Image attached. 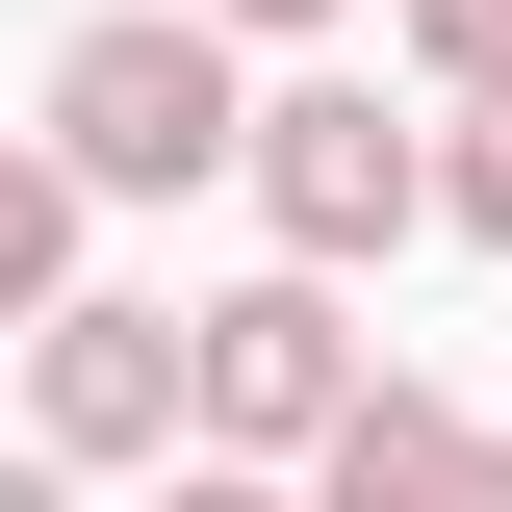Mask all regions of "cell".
<instances>
[{
    "label": "cell",
    "instance_id": "1",
    "mask_svg": "<svg viewBox=\"0 0 512 512\" xmlns=\"http://www.w3.org/2000/svg\"><path fill=\"white\" fill-rule=\"evenodd\" d=\"M231 128H256V77H231V26H180V0H128V26H77V52H52V180H77V205H180V180H231Z\"/></svg>",
    "mask_w": 512,
    "mask_h": 512
},
{
    "label": "cell",
    "instance_id": "2",
    "mask_svg": "<svg viewBox=\"0 0 512 512\" xmlns=\"http://www.w3.org/2000/svg\"><path fill=\"white\" fill-rule=\"evenodd\" d=\"M231 180H256V231H282V282H333V256H384L410 205H436V154H410L359 77H282V103L231 128Z\"/></svg>",
    "mask_w": 512,
    "mask_h": 512
},
{
    "label": "cell",
    "instance_id": "3",
    "mask_svg": "<svg viewBox=\"0 0 512 512\" xmlns=\"http://www.w3.org/2000/svg\"><path fill=\"white\" fill-rule=\"evenodd\" d=\"M333 410H359V333H333V282H231V308H180V436H205V461H256V487H282Z\"/></svg>",
    "mask_w": 512,
    "mask_h": 512
},
{
    "label": "cell",
    "instance_id": "4",
    "mask_svg": "<svg viewBox=\"0 0 512 512\" xmlns=\"http://www.w3.org/2000/svg\"><path fill=\"white\" fill-rule=\"evenodd\" d=\"M26 410H52V461H180V308H52Z\"/></svg>",
    "mask_w": 512,
    "mask_h": 512
},
{
    "label": "cell",
    "instance_id": "5",
    "mask_svg": "<svg viewBox=\"0 0 512 512\" xmlns=\"http://www.w3.org/2000/svg\"><path fill=\"white\" fill-rule=\"evenodd\" d=\"M308 512H512V436H461L436 384H359L308 436Z\"/></svg>",
    "mask_w": 512,
    "mask_h": 512
},
{
    "label": "cell",
    "instance_id": "6",
    "mask_svg": "<svg viewBox=\"0 0 512 512\" xmlns=\"http://www.w3.org/2000/svg\"><path fill=\"white\" fill-rule=\"evenodd\" d=\"M52 308H77V180L0 154V333H52Z\"/></svg>",
    "mask_w": 512,
    "mask_h": 512
},
{
    "label": "cell",
    "instance_id": "7",
    "mask_svg": "<svg viewBox=\"0 0 512 512\" xmlns=\"http://www.w3.org/2000/svg\"><path fill=\"white\" fill-rule=\"evenodd\" d=\"M410 52H436L461 103H512V0H410Z\"/></svg>",
    "mask_w": 512,
    "mask_h": 512
},
{
    "label": "cell",
    "instance_id": "8",
    "mask_svg": "<svg viewBox=\"0 0 512 512\" xmlns=\"http://www.w3.org/2000/svg\"><path fill=\"white\" fill-rule=\"evenodd\" d=\"M436 205H461V231L512 256V103H461V154H436Z\"/></svg>",
    "mask_w": 512,
    "mask_h": 512
},
{
    "label": "cell",
    "instance_id": "9",
    "mask_svg": "<svg viewBox=\"0 0 512 512\" xmlns=\"http://www.w3.org/2000/svg\"><path fill=\"white\" fill-rule=\"evenodd\" d=\"M154 512H308V487H256V461H180V487H154Z\"/></svg>",
    "mask_w": 512,
    "mask_h": 512
},
{
    "label": "cell",
    "instance_id": "10",
    "mask_svg": "<svg viewBox=\"0 0 512 512\" xmlns=\"http://www.w3.org/2000/svg\"><path fill=\"white\" fill-rule=\"evenodd\" d=\"M180 26H333V0H180Z\"/></svg>",
    "mask_w": 512,
    "mask_h": 512
},
{
    "label": "cell",
    "instance_id": "11",
    "mask_svg": "<svg viewBox=\"0 0 512 512\" xmlns=\"http://www.w3.org/2000/svg\"><path fill=\"white\" fill-rule=\"evenodd\" d=\"M0 512H77V487H52V461H0Z\"/></svg>",
    "mask_w": 512,
    "mask_h": 512
}]
</instances>
